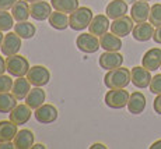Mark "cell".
Segmentation results:
<instances>
[{"label":"cell","instance_id":"1","mask_svg":"<svg viewBox=\"0 0 161 149\" xmlns=\"http://www.w3.org/2000/svg\"><path fill=\"white\" fill-rule=\"evenodd\" d=\"M132 82L130 70L125 67H118L109 70L104 77V84L108 89H118L126 88Z\"/></svg>","mask_w":161,"mask_h":149},{"label":"cell","instance_id":"2","mask_svg":"<svg viewBox=\"0 0 161 149\" xmlns=\"http://www.w3.org/2000/svg\"><path fill=\"white\" fill-rule=\"evenodd\" d=\"M94 15H92L91 8L88 7H79L74 10L69 17V27L74 31H83L86 29L90 23L92 21Z\"/></svg>","mask_w":161,"mask_h":149},{"label":"cell","instance_id":"3","mask_svg":"<svg viewBox=\"0 0 161 149\" xmlns=\"http://www.w3.org/2000/svg\"><path fill=\"white\" fill-rule=\"evenodd\" d=\"M6 70L13 77H24L30 70V63L24 56L13 54L6 57Z\"/></svg>","mask_w":161,"mask_h":149},{"label":"cell","instance_id":"4","mask_svg":"<svg viewBox=\"0 0 161 149\" xmlns=\"http://www.w3.org/2000/svg\"><path fill=\"white\" fill-rule=\"evenodd\" d=\"M129 95L128 91H125V88H118V89H109L105 95V105L111 109H123L128 106L129 102Z\"/></svg>","mask_w":161,"mask_h":149},{"label":"cell","instance_id":"5","mask_svg":"<svg viewBox=\"0 0 161 149\" xmlns=\"http://www.w3.org/2000/svg\"><path fill=\"white\" fill-rule=\"evenodd\" d=\"M76 46L80 52H83V53H87V54L95 53V52L101 48L100 38L92 35L91 32L90 33H80L76 39Z\"/></svg>","mask_w":161,"mask_h":149},{"label":"cell","instance_id":"6","mask_svg":"<svg viewBox=\"0 0 161 149\" xmlns=\"http://www.w3.org/2000/svg\"><path fill=\"white\" fill-rule=\"evenodd\" d=\"M27 80L34 86H44L51 80V73L45 66H32L27 73Z\"/></svg>","mask_w":161,"mask_h":149},{"label":"cell","instance_id":"7","mask_svg":"<svg viewBox=\"0 0 161 149\" xmlns=\"http://www.w3.org/2000/svg\"><path fill=\"white\" fill-rule=\"evenodd\" d=\"M133 23L135 21L132 20V17H128V15L119 17L114 20L111 24V32L115 33L119 38H125L133 31Z\"/></svg>","mask_w":161,"mask_h":149},{"label":"cell","instance_id":"8","mask_svg":"<svg viewBox=\"0 0 161 149\" xmlns=\"http://www.w3.org/2000/svg\"><path fill=\"white\" fill-rule=\"evenodd\" d=\"M2 53L7 57V56H13L17 54L18 50L21 49V38L17 35L15 32H10L8 31L7 35H4V39H3L2 43Z\"/></svg>","mask_w":161,"mask_h":149},{"label":"cell","instance_id":"9","mask_svg":"<svg viewBox=\"0 0 161 149\" xmlns=\"http://www.w3.org/2000/svg\"><path fill=\"white\" fill-rule=\"evenodd\" d=\"M130 77H132V84L139 89L147 88L151 82V74L147 68H144L143 66L139 67H133L130 70Z\"/></svg>","mask_w":161,"mask_h":149},{"label":"cell","instance_id":"10","mask_svg":"<svg viewBox=\"0 0 161 149\" xmlns=\"http://www.w3.org/2000/svg\"><path fill=\"white\" fill-rule=\"evenodd\" d=\"M35 116L36 121L41 124H51L58 119V109L53 105L44 103L42 106H39L38 109H35Z\"/></svg>","mask_w":161,"mask_h":149},{"label":"cell","instance_id":"11","mask_svg":"<svg viewBox=\"0 0 161 149\" xmlns=\"http://www.w3.org/2000/svg\"><path fill=\"white\" fill-rule=\"evenodd\" d=\"M30 14L36 21L48 20L49 15L52 14V4L48 2H44V0L34 2L30 4Z\"/></svg>","mask_w":161,"mask_h":149},{"label":"cell","instance_id":"12","mask_svg":"<svg viewBox=\"0 0 161 149\" xmlns=\"http://www.w3.org/2000/svg\"><path fill=\"white\" fill-rule=\"evenodd\" d=\"M100 67L104 68V70L109 71V70H114V68H118V67H122L123 64V56L118 52H107L103 53L100 56Z\"/></svg>","mask_w":161,"mask_h":149},{"label":"cell","instance_id":"13","mask_svg":"<svg viewBox=\"0 0 161 149\" xmlns=\"http://www.w3.org/2000/svg\"><path fill=\"white\" fill-rule=\"evenodd\" d=\"M142 66L147 68L148 71H156L161 67V49L153 48L144 53L142 59Z\"/></svg>","mask_w":161,"mask_h":149},{"label":"cell","instance_id":"14","mask_svg":"<svg viewBox=\"0 0 161 149\" xmlns=\"http://www.w3.org/2000/svg\"><path fill=\"white\" fill-rule=\"evenodd\" d=\"M150 6H148L147 2L144 0H139V2H135L132 6L130 10V17L132 20L135 21L136 24L139 23H144V21L148 20V15H150Z\"/></svg>","mask_w":161,"mask_h":149},{"label":"cell","instance_id":"15","mask_svg":"<svg viewBox=\"0 0 161 149\" xmlns=\"http://www.w3.org/2000/svg\"><path fill=\"white\" fill-rule=\"evenodd\" d=\"M154 35V27L151 25L150 23H139L133 27V31H132V36L135 41L137 42H147L153 38Z\"/></svg>","mask_w":161,"mask_h":149},{"label":"cell","instance_id":"16","mask_svg":"<svg viewBox=\"0 0 161 149\" xmlns=\"http://www.w3.org/2000/svg\"><path fill=\"white\" fill-rule=\"evenodd\" d=\"M108 29H109V18L104 14L95 15L88 25V31L92 35L98 36V38H100L101 35H104V33H107Z\"/></svg>","mask_w":161,"mask_h":149},{"label":"cell","instance_id":"17","mask_svg":"<svg viewBox=\"0 0 161 149\" xmlns=\"http://www.w3.org/2000/svg\"><path fill=\"white\" fill-rule=\"evenodd\" d=\"M31 109L28 105H17L13 110L10 111V120L17 126H23V124L28 123L31 119Z\"/></svg>","mask_w":161,"mask_h":149},{"label":"cell","instance_id":"18","mask_svg":"<svg viewBox=\"0 0 161 149\" xmlns=\"http://www.w3.org/2000/svg\"><path fill=\"white\" fill-rule=\"evenodd\" d=\"M128 13V3L125 0H112L105 8V15L109 20H116Z\"/></svg>","mask_w":161,"mask_h":149},{"label":"cell","instance_id":"19","mask_svg":"<svg viewBox=\"0 0 161 149\" xmlns=\"http://www.w3.org/2000/svg\"><path fill=\"white\" fill-rule=\"evenodd\" d=\"M144 109H146V96L139 91L133 92V94L130 95V98H129V102H128L129 113L140 114V113L144 111Z\"/></svg>","mask_w":161,"mask_h":149},{"label":"cell","instance_id":"20","mask_svg":"<svg viewBox=\"0 0 161 149\" xmlns=\"http://www.w3.org/2000/svg\"><path fill=\"white\" fill-rule=\"evenodd\" d=\"M100 45L104 50L107 52H119L122 48V41L119 36H116L115 33H104L100 36Z\"/></svg>","mask_w":161,"mask_h":149},{"label":"cell","instance_id":"21","mask_svg":"<svg viewBox=\"0 0 161 149\" xmlns=\"http://www.w3.org/2000/svg\"><path fill=\"white\" fill-rule=\"evenodd\" d=\"M30 91H31V84L28 80L24 78V77H17V80L13 84V88H11V94L15 96V99L17 100H24Z\"/></svg>","mask_w":161,"mask_h":149},{"label":"cell","instance_id":"22","mask_svg":"<svg viewBox=\"0 0 161 149\" xmlns=\"http://www.w3.org/2000/svg\"><path fill=\"white\" fill-rule=\"evenodd\" d=\"M45 98H46V95H45L44 89H42L41 86H35V88H32L28 92V95H27V98H25V103L28 105L32 110H35V109H38L39 106L44 105Z\"/></svg>","mask_w":161,"mask_h":149},{"label":"cell","instance_id":"23","mask_svg":"<svg viewBox=\"0 0 161 149\" xmlns=\"http://www.w3.org/2000/svg\"><path fill=\"white\" fill-rule=\"evenodd\" d=\"M14 145L17 149H30L34 145V134L31 130H20L14 136Z\"/></svg>","mask_w":161,"mask_h":149},{"label":"cell","instance_id":"24","mask_svg":"<svg viewBox=\"0 0 161 149\" xmlns=\"http://www.w3.org/2000/svg\"><path fill=\"white\" fill-rule=\"evenodd\" d=\"M11 14H13L14 20L17 23L21 21H27L30 18V3L25 0H20V2H15V4L11 7Z\"/></svg>","mask_w":161,"mask_h":149},{"label":"cell","instance_id":"25","mask_svg":"<svg viewBox=\"0 0 161 149\" xmlns=\"http://www.w3.org/2000/svg\"><path fill=\"white\" fill-rule=\"evenodd\" d=\"M17 124H14L13 121H0V142H8L13 141L15 134H17Z\"/></svg>","mask_w":161,"mask_h":149},{"label":"cell","instance_id":"26","mask_svg":"<svg viewBox=\"0 0 161 149\" xmlns=\"http://www.w3.org/2000/svg\"><path fill=\"white\" fill-rule=\"evenodd\" d=\"M49 25H51L53 29L58 31H63L69 27V17L66 15V13H62V11H56L52 13L49 15Z\"/></svg>","mask_w":161,"mask_h":149},{"label":"cell","instance_id":"27","mask_svg":"<svg viewBox=\"0 0 161 149\" xmlns=\"http://www.w3.org/2000/svg\"><path fill=\"white\" fill-rule=\"evenodd\" d=\"M14 32L17 33L21 39H31L35 35L36 28L34 24L28 23V21H21V23L14 25Z\"/></svg>","mask_w":161,"mask_h":149},{"label":"cell","instance_id":"28","mask_svg":"<svg viewBox=\"0 0 161 149\" xmlns=\"http://www.w3.org/2000/svg\"><path fill=\"white\" fill-rule=\"evenodd\" d=\"M51 4L53 10L72 14L74 10L79 8V0H51Z\"/></svg>","mask_w":161,"mask_h":149},{"label":"cell","instance_id":"29","mask_svg":"<svg viewBox=\"0 0 161 149\" xmlns=\"http://www.w3.org/2000/svg\"><path fill=\"white\" fill-rule=\"evenodd\" d=\"M17 106V99L13 94L0 92V113H10Z\"/></svg>","mask_w":161,"mask_h":149},{"label":"cell","instance_id":"30","mask_svg":"<svg viewBox=\"0 0 161 149\" xmlns=\"http://www.w3.org/2000/svg\"><path fill=\"white\" fill-rule=\"evenodd\" d=\"M11 28H14L13 14L7 13V10H0V31L8 32Z\"/></svg>","mask_w":161,"mask_h":149},{"label":"cell","instance_id":"31","mask_svg":"<svg viewBox=\"0 0 161 149\" xmlns=\"http://www.w3.org/2000/svg\"><path fill=\"white\" fill-rule=\"evenodd\" d=\"M148 21L153 27H161V4H154L150 8V15H148Z\"/></svg>","mask_w":161,"mask_h":149},{"label":"cell","instance_id":"32","mask_svg":"<svg viewBox=\"0 0 161 149\" xmlns=\"http://www.w3.org/2000/svg\"><path fill=\"white\" fill-rule=\"evenodd\" d=\"M150 88V92L154 95H160L161 94V74H157L151 78V82L148 85Z\"/></svg>","mask_w":161,"mask_h":149},{"label":"cell","instance_id":"33","mask_svg":"<svg viewBox=\"0 0 161 149\" xmlns=\"http://www.w3.org/2000/svg\"><path fill=\"white\" fill-rule=\"evenodd\" d=\"M13 80L8 75H4V74H0V92H8L13 88Z\"/></svg>","mask_w":161,"mask_h":149},{"label":"cell","instance_id":"34","mask_svg":"<svg viewBox=\"0 0 161 149\" xmlns=\"http://www.w3.org/2000/svg\"><path fill=\"white\" fill-rule=\"evenodd\" d=\"M17 0H0V10H10Z\"/></svg>","mask_w":161,"mask_h":149},{"label":"cell","instance_id":"35","mask_svg":"<svg viewBox=\"0 0 161 149\" xmlns=\"http://www.w3.org/2000/svg\"><path fill=\"white\" fill-rule=\"evenodd\" d=\"M153 107H154V110H156V113H157V114H161V94H160V95H157V98L154 99V102H153Z\"/></svg>","mask_w":161,"mask_h":149},{"label":"cell","instance_id":"36","mask_svg":"<svg viewBox=\"0 0 161 149\" xmlns=\"http://www.w3.org/2000/svg\"><path fill=\"white\" fill-rule=\"evenodd\" d=\"M153 39L156 43L161 45V27H157V29L154 31V35H153Z\"/></svg>","mask_w":161,"mask_h":149},{"label":"cell","instance_id":"37","mask_svg":"<svg viewBox=\"0 0 161 149\" xmlns=\"http://www.w3.org/2000/svg\"><path fill=\"white\" fill-rule=\"evenodd\" d=\"M13 149L15 148V145H14V142L11 144V141H8V142H0V149Z\"/></svg>","mask_w":161,"mask_h":149},{"label":"cell","instance_id":"38","mask_svg":"<svg viewBox=\"0 0 161 149\" xmlns=\"http://www.w3.org/2000/svg\"><path fill=\"white\" fill-rule=\"evenodd\" d=\"M6 70V59L3 57V56H0V74H4Z\"/></svg>","mask_w":161,"mask_h":149},{"label":"cell","instance_id":"39","mask_svg":"<svg viewBox=\"0 0 161 149\" xmlns=\"http://www.w3.org/2000/svg\"><path fill=\"white\" fill-rule=\"evenodd\" d=\"M151 149H161V139H158V141H156L153 145L150 146Z\"/></svg>","mask_w":161,"mask_h":149},{"label":"cell","instance_id":"40","mask_svg":"<svg viewBox=\"0 0 161 149\" xmlns=\"http://www.w3.org/2000/svg\"><path fill=\"white\" fill-rule=\"evenodd\" d=\"M97 148H101V149H105L107 146H105V145H103V144H94L91 146V149H97Z\"/></svg>","mask_w":161,"mask_h":149},{"label":"cell","instance_id":"41","mask_svg":"<svg viewBox=\"0 0 161 149\" xmlns=\"http://www.w3.org/2000/svg\"><path fill=\"white\" fill-rule=\"evenodd\" d=\"M32 148H34V149H44V148H45V145H42V144H36V145H32Z\"/></svg>","mask_w":161,"mask_h":149},{"label":"cell","instance_id":"42","mask_svg":"<svg viewBox=\"0 0 161 149\" xmlns=\"http://www.w3.org/2000/svg\"><path fill=\"white\" fill-rule=\"evenodd\" d=\"M3 39H4V35H3V31H0V48H2V43H3Z\"/></svg>","mask_w":161,"mask_h":149},{"label":"cell","instance_id":"43","mask_svg":"<svg viewBox=\"0 0 161 149\" xmlns=\"http://www.w3.org/2000/svg\"><path fill=\"white\" fill-rule=\"evenodd\" d=\"M25 2H28L30 4H31V3H34V2H39V0H25Z\"/></svg>","mask_w":161,"mask_h":149},{"label":"cell","instance_id":"44","mask_svg":"<svg viewBox=\"0 0 161 149\" xmlns=\"http://www.w3.org/2000/svg\"><path fill=\"white\" fill-rule=\"evenodd\" d=\"M125 2H126V3H135L136 0H125Z\"/></svg>","mask_w":161,"mask_h":149},{"label":"cell","instance_id":"45","mask_svg":"<svg viewBox=\"0 0 161 149\" xmlns=\"http://www.w3.org/2000/svg\"><path fill=\"white\" fill-rule=\"evenodd\" d=\"M144 2H150V0H144Z\"/></svg>","mask_w":161,"mask_h":149},{"label":"cell","instance_id":"46","mask_svg":"<svg viewBox=\"0 0 161 149\" xmlns=\"http://www.w3.org/2000/svg\"><path fill=\"white\" fill-rule=\"evenodd\" d=\"M160 68H161V67H160Z\"/></svg>","mask_w":161,"mask_h":149}]
</instances>
